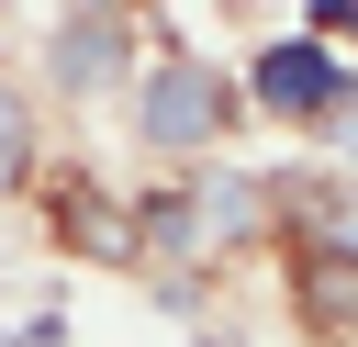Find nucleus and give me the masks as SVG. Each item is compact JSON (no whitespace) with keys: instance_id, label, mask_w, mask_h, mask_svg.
I'll use <instances>...</instances> for the list:
<instances>
[{"instance_id":"nucleus-2","label":"nucleus","mask_w":358,"mask_h":347,"mask_svg":"<svg viewBox=\"0 0 358 347\" xmlns=\"http://www.w3.org/2000/svg\"><path fill=\"white\" fill-rule=\"evenodd\" d=\"M336 90H347V78L324 67V45H268V56H257V101L291 112V123H336V112H347Z\"/></svg>"},{"instance_id":"nucleus-5","label":"nucleus","mask_w":358,"mask_h":347,"mask_svg":"<svg viewBox=\"0 0 358 347\" xmlns=\"http://www.w3.org/2000/svg\"><path fill=\"white\" fill-rule=\"evenodd\" d=\"M22 168H34V123H22V90L0 78V190H11Z\"/></svg>"},{"instance_id":"nucleus-4","label":"nucleus","mask_w":358,"mask_h":347,"mask_svg":"<svg viewBox=\"0 0 358 347\" xmlns=\"http://www.w3.org/2000/svg\"><path fill=\"white\" fill-rule=\"evenodd\" d=\"M67 235H78V246H101V257H134V246H145V224H134V213H112V201H90V190H67Z\"/></svg>"},{"instance_id":"nucleus-1","label":"nucleus","mask_w":358,"mask_h":347,"mask_svg":"<svg viewBox=\"0 0 358 347\" xmlns=\"http://www.w3.org/2000/svg\"><path fill=\"white\" fill-rule=\"evenodd\" d=\"M134 123H145V146H157V157H190V146H213V134H224V78H213L201 56H168V67L134 90Z\"/></svg>"},{"instance_id":"nucleus-3","label":"nucleus","mask_w":358,"mask_h":347,"mask_svg":"<svg viewBox=\"0 0 358 347\" xmlns=\"http://www.w3.org/2000/svg\"><path fill=\"white\" fill-rule=\"evenodd\" d=\"M45 67H56V90H112L123 78V22L112 11H78V22H56V45H45Z\"/></svg>"},{"instance_id":"nucleus-6","label":"nucleus","mask_w":358,"mask_h":347,"mask_svg":"<svg viewBox=\"0 0 358 347\" xmlns=\"http://www.w3.org/2000/svg\"><path fill=\"white\" fill-rule=\"evenodd\" d=\"M336 146H347V157H358V101H347V112H336Z\"/></svg>"}]
</instances>
